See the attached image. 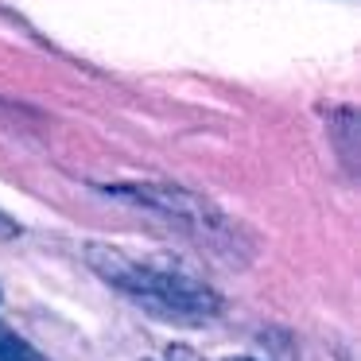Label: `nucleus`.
<instances>
[{"instance_id":"obj_3","label":"nucleus","mask_w":361,"mask_h":361,"mask_svg":"<svg viewBox=\"0 0 361 361\" xmlns=\"http://www.w3.org/2000/svg\"><path fill=\"white\" fill-rule=\"evenodd\" d=\"M16 233H20V226H16V221H12L4 210H0V237H16Z\"/></svg>"},{"instance_id":"obj_1","label":"nucleus","mask_w":361,"mask_h":361,"mask_svg":"<svg viewBox=\"0 0 361 361\" xmlns=\"http://www.w3.org/2000/svg\"><path fill=\"white\" fill-rule=\"evenodd\" d=\"M86 264L109 288L125 291L133 303L148 307L164 319L202 322L221 311V295L210 283L164 257H140V252L117 249V245H86Z\"/></svg>"},{"instance_id":"obj_5","label":"nucleus","mask_w":361,"mask_h":361,"mask_svg":"<svg viewBox=\"0 0 361 361\" xmlns=\"http://www.w3.org/2000/svg\"><path fill=\"white\" fill-rule=\"evenodd\" d=\"M233 361H252V357H233Z\"/></svg>"},{"instance_id":"obj_4","label":"nucleus","mask_w":361,"mask_h":361,"mask_svg":"<svg viewBox=\"0 0 361 361\" xmlns=\"http://www.w3.org/2000/svg\"><path fill=\"white\" fill-rule=\"evenodd\" d=\"M27 361H47V357H39V353H35V350H32V353H27Z\"/></svg>"},{"instance_id":"obj_6","label":"nucleus","mask_w":361,"mask_h":361,"mask_svg":"<svg viewBox=\"0 0 361 361\" xmlns=\"http://www.w3.org/2000/svg\"><path fill=\"white\" fill-rule=\"evenodd\" d=\"M4 330H8V326H4V322H0V334H4Z\"/></svg>"},{"instance_id":"obj_2","label":"nucleus","mask_w":361,"mask_h":361,"mask_svg":"<svg viewBox=\"0 0 361 361\" xmlns=\"http://www.w3.org/2000/svg\"><path fill=\"white\" fill-rule=\"evenodd\" d=\"M102 190L121 198V202H133L140 210L159 214L171 226H179L183 233H190L195 241L218 245V249L221 245H237V233L226 214L210 198L195 195L187 187H171V183H113V187H102Z\"/></svg>"}]
</instances>
